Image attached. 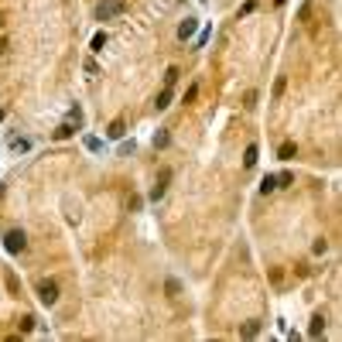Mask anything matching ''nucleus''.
<instances>
[{
    "instance_id": "9b49d317",
    "label": "nucleus",
    "mask_w": 342,
    "mask_h": 342,
    "mask_svg": "<svg viewBox=\"0 0 342 342\" xmlns=\"http://www.w3.org/2000/svg\"><path fill=\"white\" fill-rule=\"evenodd\" d=\"M257 332H260V322H247V325L240 329V336H243V339H253Z\"/></svg>"
},
{
    "instance_id": "4468645a",
    "label": "nucleus",
    "mask_w": 342,
    "mask_h": 342,
    "mask_svg": "<svg viewBox=\"0 0 342 342\" xmlns=\"http://www.w3.org/2000/svg\"><path fill=\"white\" fill-rule=\"evenodd\" d=\"M89 48H93V52H103V48H106V31H99V34L93 38V45H89Z\"/></svg>"
},
{
    "instance_id": "412c9836",
    "label": "nucleus",
    "mask_w": 342,
    "mask_h": 342,
    "mask_svg": "<svg viewBox=\"0 0 342 342\" xmlns=\"http://www.w3.org/2000/svg\"><path fill=\"white\" fill-rule=\"evenodd\" d=\"M195 96H199V86H195V82H192V86H188V93H185V99H182V103H195Z\"/></svg>"
},
{
    "instance_id": "9d476101",
    "label": "nucleus",
    "mask_w": 342,
    "mask_h": 342,
    "mask_svg": "<svg viewBox=\"0 0 342 342\" xmlns=\"http://www.w3.org/2000/svg\"><path fill=\"white\" fill-rule=\"evenodd\" d=\"M322 332H325V318H322V315H315V318H311V325H308V336H322Z\"/></svg>"
},
{
    "instance_id": "b1692460",
    "label": "nucleus",
    "mask_w": 342,
    "mask_h": 342,
    "mask_svg": "<svg viewBox=\"0 0 342 342\" xmlns=\"http://www.w3.org/2000/svg\"><path fill=\"white\" fill-rule=\"evenodd\" d=\"M86 147H89V151H103V140H99V137H86Z\"/></svg>"
},
{
    "instance_id": "2eb2a0df",
    "label": "nucleus",
    "mask_w": 342,
    "mask_h": 342,
    "mask_svg": "<svg viewBox=\"0 0 342 342\" xmlns=\"http://www.w3.org/2000/svg\"><path fill=\"white\" fill-rule=\"evenodd\" d=\"M164 291H168L171 298H178V291H182V284H178L175 277H168V280H164Z\"/></svg>"
},
{
    "instance_id": "4be33fe9",
    "label": "nucleus",
    "mask_w": 342,
    "mask_h": 342,
    "mask_svg": "<svg viewBox=\"0 0 342 342\" xmlns=\"http://www.w3.org/2000/svg\"><path fill=\"white\" fill-rule=\"evenodd\" d=\"M243 106H247V110H253V106H257V93H253V89L243 96Z\"/></svg>"
},
{
    "instance_id": "20e7f679",
    "label": "nucleus",
    "mask_w": 342,
    "mask_h": 342,
    "mask_svg": "<svg viewBox=\"0 0 342 342\" xmlns=\"http://www.w3.org/2000/svg\"><path fill=\"white\" fill-rule=\"evenodd\" d=\"M171 168H161V175H157V182H154V188H151V202H157V199H164V192H168V182H171Z\"/></svg>"
},
{
    "instance_id": "1a4fd4ad",
    "label": "nucleus",
    "mask_w": 342,
    "mask_h": 342,
    "mask_svg": "<svg viewBox=\"0 0 342 342\" xmlns=\"http://www.w3.org/2000/svg\"><path fill=\"white\" fill-rule=\"evenodd\" d=\"M257 154H260V151H257V144H250V147L243 151V164H247V168H253V164H257Z\"/></svg>"
},
{
    "instance_id": "f8f14e48",
    "label": "nucleus",
    "mask_w": 342,
    "mask_h": 342,
    "mask_svg": "<svg viewBox=\"0 0 342 342\" xmlns=\"http://www.w3.org/2000/svg\"><path fill=\"white\" fill-rule=\"evenodd\" d=\"M72 134H75V127H72V120H68V124H62V127L55 130V140H65V137H72Z\"/></svg>"
},
{
    "instance_id": "c85d7f7f",
    "label": "nucleus",
    "mask_w": 342,
    "mask_h": 342,
    "mask_svg": "<svg viewBox=\"0 0 342 342\" xmlns=\"http://www.w3.org/2000/svg\"><path fill=\"white\" fill-rule=\"evenodd\" d=\"M277 3H284V0H277Z\"/></svg>"
},
{
    "instance_id": "393cba45",
    "label": "nucleus",
    "mask_w": 342,
    "mask_h": 342,
    "mask_svg": "<svg viewBox=\"0 0 342 342\" xmlns=\"http://www.w3.org/2000/svg\"><path fill=\"white\" fill-rule=\"evenodd\" d=\"M311 250H315V253H318V257H322V253H325V250H329V243H325V240H315V247H311Z\"/></svg>"
},
{
    "instance_id": "423d86ee",
    "label": "nucleus",
    "mask_w": 342,
    "mask_h": 342,
    "mask_svg": "<svg viewBox=\"0 0 342 342\" xmlns=\"http://www.w3.org/2000/svg\"><path fill=\"white\" fill-rule=\"evenodd\" d=\"M171 106V86H164L157 96H154V110H168Z\"/></svg>"
},
{
    "instance_id": "39448f33",
    "label": "nucleus",
    "mask_w": 342,
    "mask_h": 342,
    "mask_svg": "<svg viewBox=\"0 0 342 342\" xmlns=\"http://www.w3.org/2000/svg\"><path fill=\"white\" fill-rule=\"evenodd\" d=\"M195 31H199V17H185V21L178 24V38H182V41H188Z\"/></svg>"
},
{
    "instance_id": "aec40b11",
    "label": "nucleus",
    "mask_w": 342,
    "mask_h": 342,
    "mask_svg": "<svg viewBox=\"0 0 342 342\" xmlns=\"http://www.w3.org/2000/svg\"><path fill=\"white\" fill-rule=\"evenodd\" d=\"M178 75H182V72H178V68L171 65L168 72H164V86H175V79H178Z\"/></svg>"
},
{
    "instance_id": "f03ea898",
    "label": "nucleus",
    "mask_w": 342,
    "mask_h": 342,
    "mask_svg": "<svg viewBox=\"0 0 342 342\" xmlns=\"http://www.w3.org/2000/svg\"><path fill=\"white\" fill-rule=\"evenodd\" d=\"M38 301H41L45 308H52V305L59 301V284H55V280H41V284H38Z\"/></svg>"
},
{
    "instance_id": "ddd939ff",
    "label": "nucleus",
    "mask_w": 342,
    "mask_h": 342,
    "mask_svg": "<svg viewBox=\"0 0 342 342\" xmlns=\"http://www.w3.org/2000/svg\"><path fill=\"white\" fill-rule=\"evenodd\" d=\"M168 140H171V134H168V130H157V134H154V147L161 151V147H168Z\"/></svg>"
},
{
    "instance_id": "f257e3e1",
    "label": "nucleus",
    "mask_w": 342,
    "mask_h": 342,
    "mask_svg": "<svg viewBox=\"0 0 342 342\" xmlns=\"http://www.w3.org/2000/svg\"><path fill=\"white\" fill-rule=\"evenodd\" d=\"M124 10H127L124 0H103V3H96V21H113V17L124 14Z\"/></svg>"
},
{
    "instance_id": "c756f323",
    "label": "nucleus",
    "mask_w": 342,
    "mask_h": 342,
    "mask_svg": "<svg viewBox=\"0 0 342 342\" xmlns=\"http://www.w3.org/2000/svg\"><path fill=\"white\" fill-rule=\"evenodd\" d=\"M202 3H209V0H202Z\"/></svg>"
},
{
    "instance_id": "7ed1b4c3",
    "label": "nucleus",
    "mask_w": 342,
    "mask_h": 342,
    "mask_svg": "<svg viewBox=\"0 0 342 342\" xmlns=\"http://www.w3.org/2000/svg\"><path fill=\"white\" fill-rule=\"evenodd\" d=\"M3 247H7V253H21V250L28 247V236H24V229H10V233L3 236Z\"/></svg>"
},
{
    "instance_id": "a211bd4d",
    "label": "nucleus",
    "mask_w": 342,
    "mask_h": 342,
    "mask_svg": "<svg viewBox=\"0 0 342 342\" xmlns=\"http://www.w3.org/2000/svg\"><path fill=\"white\" fill-rule=\"evenodd\" d=\"M291 182H294V175H291V171H284V175H277V188H287Z\"/></svg>"
},
{
    "instance_id": "5701e85b",
    "label": "nucleus",
    "mask_w": 342,
    "mask_h": 342,
    "mask_svg": "<svg viewBox=\"0 0 342 342\" xmlns=\"http://www.w3.org/2000/svg\"><path fill=\"white\" fill-rule=\"evenodd\" d=\"M10 147H14V151H28V147H31V140H24V137H17V140H10Z\"/></svg>"
},
{
    "instance_id": "bb28decb",
    "label": "nucleus",
    "mask_w": 342,
    "mask_h": 342,
    "mask_svg": "<svg viewBox=\"0 0 342 342\" xmlns=\"http://www.w3.org/2000/svg\"><path fill=\"white\" fill-rule=\"evenodd\" d=\"M3 52H7V38H0V55H3Z\"/></svg>"
},
{
    "instance_id": "6e6552de",
    "label": "nucleus",
    "mask_w": 342,
    "mask_h": 342,
    "mask_svg": "<svg viewBox=\"0 0 342 342\" xmlns=\"http://www.w3.org/2000/svg\"><path fill=\"white\" fill-rule=\"evenodd\" d=\"M106 134H110V140H120V137L127 134V127H124V120H113V124H110V130H106Z\"/></svg>"
},
{
    "instance_id": "6ab92c4d",
    "label": "nucleus",
    "mask_w": 342,
    "mask_h": 342,
    "mask_svg": "<svg viewBox=\"0 0 342 342\" xmlns=\"http://www.w3.org/2000/svg\"><path fill=\"white\" fill-rule=\"evenodd\" d=\"M253 10H257V0H247V3H243V7H240V17H250V14H253Z\"/></svg>"
},
{
    "instance_id": "0eeeda50",
    "label": "nucleus",
    "mask_w": 342,
    "mask_h": 342,
    "mask_svg": "<svg viewBox=\"0 0 342 342\" xmlns=\"http://www.w3.org/2000/svg\"><path fill=\"white\" fill-rule=\"evenodd\" d=\"M294 154H298V147H294V140H284V144H280V151H277V157H280V161H291Z\"/></svg>"
},
{
    "instance_id": "dca6fc26",
    "label": "nucleus",
    "mask_w": 342,
    "mask_h": 342,
    "mask_svg": "<svg viewBox=\"0 0 342 342\" xmlns=\"http://www.w3.org/2000/svg\"><path fill=\"white\" fill-rule=\"evenodd\" d=\"M274 188H277V178H274V175H267V178L260 182V192L267 195V192H274Z\"/></svg>"
},
{
    "instance_id": "cd10ccee",
    "label": "nucleus",
    "mask_w": 342,
    "mask_h": 342,
    "mask_svg": "<svg viewBox=\"0 0 342 342\" xmlns=\"http://www.w3.org/2000/svg\"><path fill=\"white\" fill-rule=\"evenodd\" d=\"M0 124H3V110H0Z\"/></svg>"
},
{
    "instance_id": "f3484780",
    "label": "nucleus",
    "mask_w": 342,
    "mask_h": 342,
    "mask_svg": "<svg viewBox=\"0 0 342 342\" xmlns=\"http://www.w3.org/2000/svg\"><path fill=\"white\" fill-rule=\"evenodd\" d=\"M17 329H21V332H34V318H31V315H24V318L17 322Z\"/></svg>"
},
{
    "instance_id": "a878e982",
    "label": "nucleus",
    "mask_w": 342,
    "mask_h": 342,
    "mask_svg": "<svg viewBox=\"0 0 342 342\" xmlns=\"http://www.w3.org/2000/svg\"><path fill=\"white\" fill-rule=\"evenodd\" d=\"M7 287H10V294H17V277L14 274H7Z\"/></svg>"
}]
</instances>
